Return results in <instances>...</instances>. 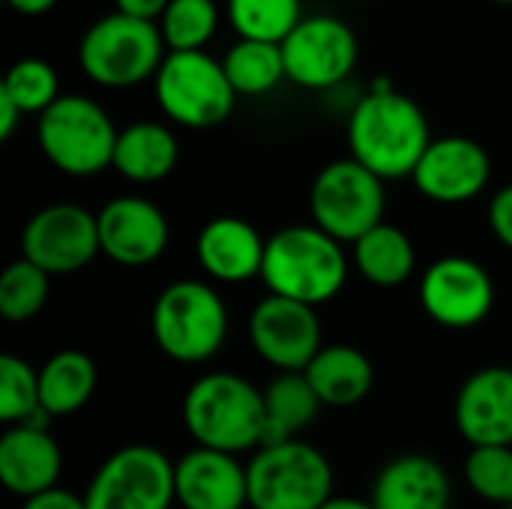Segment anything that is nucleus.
Instances as JSON below:
<instances>
[{
    "mask_svg": "<svg viewBox=\"0 0 512 509\" xmlns=\"http://www.w3.org/2000/svg\"><path fill=\"white\" fill-rule=\"evenodd\" d=\"M348 156L360 159L378 177L405 180L414 174L432 141V123L417 99L378 78L351 108L345 123Z\"/></svg>",
    "mask_w": 512,
    "mask_h": 509,
    "instance_id": "obj_1",
    "label": "nucleus"
},
{
    "mask_svg": "<svg viewBox=\"0 0 512 509\" xmlns=\"http://www.w3.org/2000/svg\"><path fill=\"white\" fill-rule=\"evenodd\" d=\"M351 267V252L342 240L315 222L288 225L267 237L261 282L270 294L324 306L342 294Z\"/></svg>",
    "mask_w": 512,
    "mask_h": 509,
    "instance_id": "obj_2",
    "label": "nucleus"
},
{
    "mask_svg": "<svg viewBox=\"0 0 512 509\" xmlns=\"http://www.w3.org/2000/svg\"><path fill=\"white\" fill-rule=\"evenodd\" d=\"M183 426L198 447L255 453L264 444V390L234 372H207L183 396Z\"/></svg>",
    "mask_w": 512,
    "mask_h": 509,
    "instance_id": "obj_3",
    "label": "nucleus"
},
{
    "mask_svg": "<svg viewBox=\"0 0 512 509\" xmlns=\"http://www.w3.org/2000/svg\"><path fill=\"white\" fill-rule=\"evenodd\" d=\"M228 306L216 285L201 279H177L159 291L150 312L156 348L183 366L213 360L228 339Z\"/></svg>",
    "mask_w": 512,
    "mask_h": 509,
    "instance_id": "obj_4",
    "label": "nucleus"
},
{
    "mask_svg": "<svg viewBox=\"0 0 512 509\" xmlns=\"http://www.w3.org/2000/svg\"><path fill=\"white\" fill-rule=\"evenodd\" d=\"M168 45L150 18H135L120 9L96 18L78 42V66L90 84L105 90H129L153 81Z\"/></svg>",
    "mask_w": 512,
    "mask_h": 509,
    "instance_id": "obj_5",
    "label": "nucleus"
},
{
    "mask_svg": "<svg viewBox=\"0 0 512 509\" xmlns=\"http://www.w3.org/2000/svg\"><path fill=\"white\" fill-rule=\"evenodd\" d=\"M120 129L84 93H60L36 117V147L66 177H96L114 162Z\"/></svg>",
    "mask_w": 512,
    "mask_h": 509,
    "instance_id": "obj_6",
    "label": "nucleus"
},
{
    "mask_svg": "<svg viewBox=\"0 0 512 509\" xmlns=\"http://www.w3.org/2000/svg\"><path fill=\"white\" fill-rule=\"evenodd\" d=\"M153 99L168 123L183 129H216L237 105L222 57L210 51H168L159 72L153 75Z\"/></svg>",
    "mask_w": 512,
    "mask_h": 509,
    "instance_id": "obj_7",
    "label": "nucleus"
},
{
    "mask_svg": "<svg viewBox=\"0 0 512 509\" xmlns=\"http://www.w3.org/2000/svg\"><path fill=\"white\" fill-rule=\"evenodd\" d=\"M249 509H318L333 495L330 459L303 438L261 444L249 465Z\"/></svg>",
    "mask_w": 512,
    "mask_h": 509,
    "instance_id": "obj_8",
    "label": "nucleus"
},
{
    "mask_svg": "<svg viewBox=\"0 0 512 509\" xmlns=\"http://www.w3.org/2000/svg\"><path fill=\"white\" fill-rule=\"evenodd\" d=\"M387 180L360 159L327 162L309 186V216L318 228L351 246L369 228L384 222Z\"/></svg>",
    "mask_w": 512,
    "mask_h": 509,
    "instance_id": "obj_9",
    "label": "nucleus"
},
{
    "mask_svg": "<svg viewBox=\"0 0 512 509\" xmlns=\"http://www.w3.org/2000/svg\"><path fill=\"white\" fill-rule=\"evenodd\" d=\"M174 501V462L150 444L111 453L84 492L87 509H171Z\"/></svg>",
    "mask_w": 512,
    "mask_h": 509,
    "instance_id": "obj_10",
    "label": "nucleus"
},
{
    "mask_svg": "<svg viewBox=\"0 0 512 509\" xmlns=\"http://www.w3.org/2000/svg\"><path fill=\"white\" fill-rule=\"evenodd\" d=\"M288 81L303 90H333L351 78L360 60V42L348 21L318 12L303 21L282 42Z\"/></svg>",
    "mask_w": 512,
    "mask_h": 509,
    "instance_id": "obj_11",
    "label": "nucleus"
},
{
    "mask_svg": "<svg viewBox=\"0 0 512 509\" xmlns=\"http://www.w3.org/2000/svg\"><path fill=\"white\" fill-rule=\"evenodd\" d=\"M21 255L48 276H72L102 255L99 222L81 204H48L21 228Z\"/></svg>",
    "mask_w": 512,
    "mask_h": 509,
    "instance_id": "obj_12",
    "label": "nucleus"
},
{
    "mask_svg": "<svg viewBox=\"0 0 512 509\" xmlns=\"http://www.w3.org/2000/svg\"><path fill=\"white\" fill-rule=\"evenodd\" d=\"M417 297L438 327L471 330L495 309V279L468 255H444L423 270Z\"/></svg>",
    "mask_w": 512,
    "mask_h": 509,
    "instance_id": "obj_13",
    "label": "nucleus"
},
{
    "mask_svg": "<svg viewBox=\"0 0 512 509\" xmlns=\"http://www.w3.org/2000/svg\"><path fill=\"white\" fill-rule=\"evenodd\" d=\"M318 306L270 294L249 312V345L276 372H303L312 357L324 348Z\"/></svg>",
    "mask_w": 512,
    "mask_h": 509,
    "instance_id": "obj_14",
    "label": "nucleus"
},
{
    "mask_svg": "<svg viewBox=\"0 0 512 509\" xmlns=\"http://www.w3.org/2000/svg\"><path fill=\"white\" fill-rule=\"evenodd\" d=\"M492 180V156L489 150L468 135H441L432 138L423 150L411 183L414 189L444 207L468 204L489 189Z\"/></svg>",
    "mask_w": 512,
    "mask_h": 509,
    "instance_id": "obj_15",
    "label": "nucleus"
},
{
    "mask_svg": "<svg viewBox=\"0 0 512 509\" xmlns=\"http://www.w3.org/2000/svg\"><path fill=\"white\" fill-rule=\"evenodd\" d=\"M96 222L102 255L120 267H150L171 243L168 216L141 195H117L105 201Z\"/></svg>",
    "mask_w": 512,
    "mask_h": 509,
    "instance_id": "obj_16",
    "label": "nucleus"
},
{
    "mask_svg": "<svg viewBox=\"0 0 512 509\" xmlns=\"http://www.w3.org/2000/svg\"><path fill=\"white\" fill-rule=\"evenodd\" d=\"M174 495L183 509H246V465L237 453L195 444L174 462Z\"/></svg>",
    "mask_w": 512,
    "mask_h": 509,
    "instance_id": "obj_17",
    "label": "nucleus"
},
{
    "mask_svg": "<svg viewBox=\"0 0 512 509\" xmlns=\"http://www.w3.org/2000/svg\"><path fill=\"white\" fill-rule=\"evenodd\" d=\"M456 429L471 447H512V369L483 366L465 378L453 405Z\"/></svg>",
    "mask_w": 512,
    "mask_h": 509,
    "instance_id": "obj_18",
    "label": "nucleus"
},
{
    "mask_svg": "<svg viewBox=\"0 0 512 509\" xmlns=\"http://www.w3.org/2000/svg\"><path fill=\"white\" fill-rule=\"evenodd\" d=\"M267 237L240 216H213L195 240V258L216 285H243L261 279Z\"/></svg>",
    "mask_w": 512,
    "mask_h": 509,
    "instance_id": "obj_19",
    "label": "nucleus"
},
{
    "mask_svg": "<svg viewBox=\"0 0 512 509\" xmlns=\"http://www.w3.org/2000/svg\"><path fill=\"white\" fill-rule=\"evenodd\" d=\"M369 501L375 509H450L453 483L438 459L405 453L378 471Z\"/></svg>",
    "mask_w": 512,
    "mask_h": 509,
    "instance_id": "obj_20",
    "label": "nucleus"
},
{
    "mask_svg": "<svg viewBox=\"0 0 512 509\" xmlns=\"http://www.w3.org/2000/svg\"><path fill=\"white\" fill-rule=\"evenodd\" d=\"M63 471V453L54 435L42 426L15 423L0 438V480L18 495L30 498L57 486Z\"/></svg>",
    "mask_w": 512,
    "mask_h": 509,
    "instance_id": "obj_21",
    "label": "nucleus"
},
{
    "mask_svg": "<svg viewBox=\"0 0 512 509\" xmlns=\"http://www.w3.org/2000/svg\"><path fill=\"white\" fill-rule=\"evenodd\" d=\"M177 162L180 144L174 129L159 120H135L120 129L111 168L129 183L150 186L171 177Z\"/></svg>",
    "mask_w": 512,
    "mask_h": 509,
    "instance_id": "obj_22",
    "label": "nucleus"
},
{
    "mask_svg": "<svg viewBox=\"0 0 512 509\" xmlns=\"http://www.w3.org/2000/svg\"><path fill=\"white\" fill-rule=\"evenodd\" d=\"M324 408H354L375 384L372 360L354 345H324L303 369Z\"/></svg>",
    "mask_w": 512,
    "mask_h": 509,
    "instance_id": "obj_23",
    "label": "nucleus"
},
{
    "mask_svg": "<svg viewBox=\"0 0 512 509\" xmlns=\"http://www.w3.org/2000/svg\"><path fill=\"white\" fill-rule=\"evenodd\" d=\"M354 270L375 288H399L417 273V249L408 231L393 222H378L351 243Z\"/></svg>",
    "mask_w": 512,
    "mask_h": 509,
    "instance_id": "obj_24",
    "label": "nucleus"
},
{
    "mask_svg": "<svg viewBox=\"0 0 512 509\" xmlns=\"http://www.w3.org/2000/svg\"><path fill=\"white\" fill-rule=\"evenodd\" d=\"M99 384V372L90 354L66 348L51 354L39 369V405L51 417H69L81 411Z\"/></svg>",
    "mask_w": 512,
    "mask_h": 509,
    "instance_id": "obj_25",
    "label": "nucleus"
},
{
    "mask_svg": "<svg viewBox=\"0 0 512 509\" xmlns=\"http://www.w3.org/2000/svg\"><path fill=\"white\" fill-rule=\"evenodd\" d=\"M264 408H267L264 444H279V441L300 438L315 423L324 405L303 372H276V378L264 387Z\"/></svg>",
    "mask_w": 512,
    "mask_h": 509,
    "instance_id": "obj_26",
    "label": "nucleus"
},
{
    "mask_svg": "<svg viewBox=\"0 0 512 509\" xmlns=\"http://www.w3.org/2000/svg\"><path fill=\"white\" fill-rule=\"evenodd\" d=\"M222 66L237 96H267L288 81L282 42L237 36V42L222 54Z\"/></svg>",
    "mask_w": 512,
    "mask_h": 509,
    "instance_id": "obj_27",
    "label": "nucleus"
},
{
    "mask_svg": "<svg viewBox=\"0 0 512 509\" xmlns=\"http://www.w3.org/2000/svg\"><path fill=\"white\" fill-rule=\"evenodd\" d=\"M225 21L240 39L285 42L303 21V0H225Z\"/></svg>",
    "mask_w": 512,
    "mask_h": 509,
    "instance_id": "obj_28",
    "label": "nucleus"
},
{
    "mask_svg": "<svg viewBox=\"0 0 512 509\" xmlns=\"http://www.w3.org/2000/svg\"><path fill=\"white\" fill-rule=\"evenodd\" d=\"M222 12L216 0H171L159 15L168 51H201L213 42Z\"/></svg>",
    "mask_w": 512,
    "mask_h": 509,
    "instance_id": "obj_29",
    "label": "nucleus"
},
{
    "mask_svg": "<svg viewBox=\"0 0 512 509\" xmlns=\"http://www.w3.org/2000/svg\"><path fill=\"white\" fill-rule=\"evenodd\" d=\"M51 294V276L24 255L0 273V315L9 324L33 321Z\"/></svg>",
    "mask_w": 512,
    "mask_h": 509,
    "instance_id": "obj_30",
    "label": "nucleus"
},
{
    "mask_svg": "<svg viewBox=\"0 0 512 509\" xmlns=\"http://www.w3.org/2000/svg\"><path fill=\"white\" fill-rule=\"evenodd\" d=\"M0 93L9 96L24 114L39 117L60 96V75L42 57H21L6 69Z\"/></svg>",
    "mask_w": 512,
    "mask_h": 509,
    "instance_id": "obj_31",
    "label": "nucleus"
},
{
    "mask_svg": "<svg viewBox=\"0 0 512 509\" xmlns=\"http://www.w3.org/2000/svg\"><path fill=\"white\" fill-rule=\"evenodd\" d=\"M465 483L468 489L498 507L512 504V447L486 444L471 447L465 459Z\"/></svg>",
    "mask_w": 512,
    "mask_h": 509,
    "instance_id": "obj_32",
    "label": "nucleus"
},
{
    "mask_svg": "<svg viewBox=\"0 0 512 509\" xmlns=\"http://www.w3.org/2000/svg\"><path fill=\"white\" fill-rule=\"evenodd\" d=\"M39 405V369L15 354L0 357V420L15 426L36 414Z\"/></svg>",
    "mask_w": 512,
    "mask_h": 509,
    "instance_id": "obj_33",
    "label": "nucleus"
},
{
    "mask_svg": "<svg viewBox=\"0 0 512 509\" xmlns=\"http://www.w3.org/2000/svg\"><path fill=\"white\" fill-rule=\"evenodd\" d=\"M486 219H489V231L492 237L512 252V183L501 186L486 207Z\"/></svg>",
    "mask_w": 512,
    "mask_h": 509,
    "instance_id": "obj_34",
    "label": "nucleus"
},
{
    "mask_svg": "<svg viewBox=\"0 0 512 509\" xmlns=\"http://www.w3.org/2000/svg\"><path fill=\"white\" fill-rule=\"evenodd\" d=\"M21 509H87V504H84V495H75L69 489L51 486V489H45L39 495L24 498Z\"/></svg>",
    "mask_w": 512,
    "mask_h": 509,
    "instance_id": "obj_35",
    "label": "nucleus"
},
{
    "mask_svg": "<svg viewBox=\"0 0 512 509\" xmlns=\"http://www.w3.org/2000/svg\"><path fill=\"white\" fill-rule=\"evenodd\" d=\"M171 0H114V9L126 12V15H135V18H150V21H159V15L165 12Z\"/></svg>",
    "mask_w": 512,
    "mask_h": 509,
    "instance_id": "obj_36",
    "label": "nucleus"
},
{
    "mask_svg": "<svg viewBox=\"0 0 512 509\" xmlns=\"http://www.w3.org/2000/svg\"><path fill=\"white\" fill-rule=\"evenodd\" d=\"M21 117H24V111L9 96L0 93V141H9L12 138V132L18 129V120Z\"/></svg>",
    "mask_w": 512,
    "mask_h": 509,
    "instance_id": "obj_37",
    "label": "nucleus"
},
{
    "mask_svg": "<svg viewBox=\"0 0 512 509\" xmlns=\"http://www.w3.org/2000/svg\"><path fill=\"white\" fill-rule=\"evenodd\" d=\"M12 12L24 15V18H39L45 12H51L60 0H6Z\"/></svg>",
    "mask_w": 512,
    "mask_h": 509,
    "instance_id": "obj_38",
    "label": "nucleus"
},
{
    "mask_svg": "<svg viewBox=\"0 0 512 509\" xmlns=\"http://www.w3.org/2000/svg\"><path fill=\"white\" fill-rule=\"evenodd\" d=\"M318 509H375L372 501H360V498H348V495H330Z\"/></svg>",
    "mask_w": 512,
    "mask_h": 509,
    "instance_id": "obj_39",
    "label": "nucleus"
},
{
    "mask_svg": "<svg viewBox=\"0 0 512 509\" xmlns=\"http://www.w3.org/2000/svg\"><path fill=\"white\" fill-rule=\"evenodd\" d=\"M492 3H501V6H512V0H492Z\"/></svg>",
    "mask_w": 512,
    "mask_h": 509,
    "instance_id": "obj_40",
    "label": "nucleus"
},
{
    "mask_svg": "<svg viewBox=\"0 0 512 509\" xmlns=\"http://www.w3.org/2000/svg\"><path fill=\"white\" fill-rule=\"evenodd\" d=\"M504 509H512V504H507V507H504Z\"/></svg>",
    "mask_w": 512,
    "mask_h": 509,
    "instance_id": "obj_41",
    "label": "nucleus"
}]
</instances>
